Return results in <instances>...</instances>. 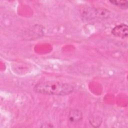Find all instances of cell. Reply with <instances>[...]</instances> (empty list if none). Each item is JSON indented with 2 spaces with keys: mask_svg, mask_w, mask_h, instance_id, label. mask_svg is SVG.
<instances>
[{
  "mask_svg": "<svg viewBox=\"0 0 128 128\" xmlns=\"http://www.w3.org/2000/svg\"><path fill=\"white\" fill-rule=\"evenodd\" d=\"M74 90V86L70 84L58 82H41L34 88V92L38 94L60 96L70 94Z\"/></svg>",
  "mask_w": 128,
  "mask_h": 128,
  "instance_id": "cell-1",
  "label": "cell"
},
{
  "mask_svg": "<svg viewBox=\"0 0 128 128\" xmlns=\"http://www.w3.org/2000/svg\"><path fill=\"white\" fill-rule=\"evenodd\" d=\"M112 34L117 37L126 38L128 36V26L124 24L118 25L112 29Z\"/></svg>",
  "mask_w": 128,
  "mask_h": 128,
  "instance_id": "cell-2",
  "label": "cell"
},
{
  "mask_svg": "<svg viewBox=\"0 0 128 128\" xmlns=\"http://www.w3.org/2000/svg\"><path fill=\"white\" fill-rule=\"evenodd\" d=\"M82 113L78 110H72L68 115L69 120L72 122H77L82 120Z\"/></svg>",
  "mask_w": 128,
  "mask_h": 128,
  "instance_id": "cell-3",
  "label": "cell"
},
{
  "mask_svg": "<svg viewBox=\"0 0 128 128\" xmlns=\"http://www.w3.org/2000/svg\"><path fill=\"white\" fill-rule=\"evenodd\" d=\"M109 2L112 4L122 9H127L128 8V2L126 0H110Z\"/></svg>",
  "mask_w": 128,
  "mask_h": 128,
  "instance_id": "cell-4",
  "label": "cell"
},
{
  "mask_svg": "<svg viewBox=\"0 0 128 128\" xmlns=\"http://www.w3.org/2000/svg\"><path fill=\"white\" fill-rule=\"evenodd\" d=\"M41 127L42 128H48V127H53V126L51 124H42Z\"/></svg>",
  "mask_w": 128,
  "mask_h": 128,
  "instance_id": "cell-5",
  "label": "cell"
}]
</instances>
